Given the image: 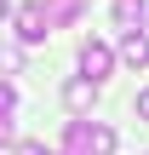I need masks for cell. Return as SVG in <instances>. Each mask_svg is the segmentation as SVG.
<instances>
[{
	"mask_svg": "<svg viewBox=\"0 0 149 155\" xmlns=\"http://www.w3.org/2000/svg\"><path fill=\"white\" fill-rule=\"evenodd\" d=\"M63 155H115V127H103V121H69Z\"/></svg>",
	"mask_w": 149,
	"mask_h": 155,
	"instance_id": "obj_1",
	"label": "cell"
},
{
	"mask_svg": "<svg viewBox=\"0 0 149 155\" xmlns=\"http://www.w3.org/2000/svg\"><path fill=\"white\" fill-rule=\"evenodd\" d=\"M11 23H17V40H29V46L52 35V29H46V12H40V0H23V6L11 12Z\"/></svg>",
	"mask_w": 149,
	"mask_h": 155,
	"instance_id": "obj_2",
	"label": "cell"
},
{
	"mask_svg": "<svg viewBox=\"0 0 149 155\" xmlns=\"http://www.w3.org/2000/svg\"><path fill=\"white\" fill-rule=\"evenodd\" d=\"M80 69H86V81L98 86V81H109V69H115V52H109L103 40H80Z\"/></svg>",
	"mask_w": 149,
	"mask_h": 155,
	"instance_id": "obj_3",
	"label": "cell"
},
{
	"mask_svg": "<svg viewBox=\"0 0 149 155\" xmlns=\"http://www.w3.org/2000/svg\"><path fill=\"white\" fill-rule=\"evenodd\" d=\"M92 0H40V12H46V29H69L80 12H86Z\"/></svg>",
	"mask_w": 149,
	"mask_h": 155,
	"instance_id": "obj_4",
	"label": "cell"
},
{
	"mask_svg": "<svg viewBox=\"0 0 149 155\" xmlns=\"http://www.w3.org/2000/svg\"><path fill=\"white\" fill-rule=\"evenodd\" d=\"M63 104H69V109H92V104H98V86L80 75V81H69V86H63Z\"/></svg>",
	"mask_w": 149,
	"mask_h": 155,
	"instance_id": "obj_5",
	"label": "cell"
},
{
	"mask_svg": "<svg viewBox=\"0 0 149 155\" xmlns=\"http://www.w3.org/2000/svg\"><path fill=\"white\" fill-rule=\"evenodd\" d=\"M115 23H121L126 35H138V23H144V0H115Z\"/></svg>",
	"mask_w": 149,
	"mask_h": 155,
	"instance_id": "obj_6",
	"label": "cell"
},
{
	"mask_svg": "<svg viewBox=\"0 0 149 155\" xmlns=\"http://www.w3.org/2000/svg\"><path fill=\"white\" fill-rule=\"evenodd\" d=\"M121 58H126L132 69H144L149 63V35H126V40H121Z\"/></svg>",
	"mask_w": 149,
	"mask_h": 155,
	"instance_id": "obj_7",
	"label": "cell"
},
{
	"mask_svg": "<svg viewBox=\"0 0 149 155\" xmlns=\"http://www.w3.org/2000/svg\"><path fill=\"white\" fill-rule=\"evenodd\" d=\"M11 109H17V86L0 81V121H11Z\"/></svg>",
	"mask_w": 149,
	"mask_h": 155,
	"instance_id": "obj_8",
	"label": "cell"
},
{
	"mask_svg": "<svg viewBox=\"0 0 149 155\" xmlns=\"http://www.w3.org/2000/svg\"><path fill=\"white\" fill-rule=\"evenodd\" d=\"M0 69H23V52L17 46H0Z\"/></svg>",
	"mask_w": 149,
	"mask_h": 155,
	"instance_id": "obj_9",
	"label": "cell"
},
{
	"mask_svg": "<svg viewBox=\"0 0 149 155\" xmlns=\"http://www.w3.org/2000/svg\"><path fill=\"white\" fill-rule=\"evenodd\" d=\"M17 155H57V150H46V144H34V138H23V144H17Z\"/></svg>",
	"mask_w": 149,
	"mask_h": 155,
	"instance_id": "obj_10",
	"label": "cell"
},
{
	"mask_svg": "<svg viewBox=\"0 0 149 155\" xmlns=\"http://www.w3.org/2000/svg\"><path fill=\"white\" fill-rule=\"evenodd\" d=\"M138 115H144V121H149V86H144V92H138Z\"/></svg>",
	"mask_w": 149,
	"mask_h": 155,
	"instance_id": "obj_11",
	"label": "cell"
},
{
	"mask_svg": "<svg viewBox=\"0 0 149 155\" xmlns=\"http://www.w3.org/2000/svg\"><path fill=\"white\" fill-rule=\"evenodd\" d=\"M6 138H11V121H0V144H6Z\"/></svg>",
	"mask_w": 149,
	"mask_h": 155,
	"instance_id": "obj_12",
	"label": "cell"
},
{
	"mask_svg": "<svg viewBox=\"0 0 149 155\" xmlns=\"http://www.w3.org/2000/svg\"><path fill=\"white\" fill-rule=\"evenodd\" d=\"M6 17H11V6H6V0H0V23H6Z\"/></svg>",
	"mask_w": 149,
	"mask_h": 155,
	"instance_id": "obj_13",
	"label": "cell"
}]
</instances>
